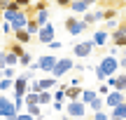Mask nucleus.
I'll list each match as a JSON object with an SVG mask.
<instances>
[{
    "label": "nucleus",
    "mask_w": 126,
    "mask_h": 120,
    "mask_svg": "<svg viewBox=\"0 0 126 120\" xmlns=\"http://www.w3.org/2000/svg\"><path fill=\"white\" fill-rule=\"evenodd\" d=\"M124 116H126V106H124V104H119V106L114 108V120H119V118H124Z\"/></svg>",
    "instance_id": "obj_15"
},
{
    "label": "nucleus",
    "mask_w": 126,
    "mask_h": 120,
    "mask_svg": "<svg viewBox=\"0 0 126 120\" xmlns=\"http://www.w3.org/2000/svg\"><path fill=\"white\" fill-rule=\"evenodd\" d=\"M72 66V61L70 59H61V61H56V66H54V75H63L68 68Z\"/></svg>",
    "instance_id": "obj_5"
},
{
    "label": "nucleus",
    "mask_w": 126,
    "mask_h": 120,
    "mask_svg": "<svg viewBox=\"0 0 126 120\" xmlns=\"http://www.w3.org/2000/svg\"><path fill=\"white\" fill-rule=\"evenodd\" d=\"M122 66H124V68H126V57H124V59H122Z\"/></svg>",
    "instance_id": "obj_25"
},
{
    "label": "nucleus",
    "mask_w": 126,
    "mask_h": 120,
    "mask_svg": "<svg viewBox=\"0 0 126 120\" xmlns=\"http://www.w3.org/2000/svg\"><path fill=\"white\" fill-rule=\"evenodd\" d=\"M56 61H59V59H54V57H42V59H40V68H45V71H54Z\"/></svg>",
    "instance_id": "obj_7"
},
{
    "label": "nucleus",
    "mask_w": 126,
    "mask_h": 120,
    "mask_svg": "<svg viewBox=\"0 0 126 120\" xmlns=\"http://www.w3.org/2000/svg\"><path fill=\"white\" fill-rule=\"evenodd\" d=\"M12 2L16 5L19 9H21V7H28V5H31V0H12Z\"/></svg>",
    "instance_id": "obj_17"
},
{
    "label": "nucleus",
    "mask_w": 126,
    "mask_h": 120,
    "mask_svg": "<svg viewBox=\"0 0 126 120\" xmlns=\"http://www.w3.org/2000/svg\"><path fill=\"white\" fill-rule=\"evenodd\" d=\"M68 113H70V116H75V118H79L82 113H84V106H82V104H77V101H70V106H68Z\"/></svg>",
    "instance_id": "obj_8"
},
{
    "label": "nucleus",
    "mask_w": 126,
    "mask_h": 120,
    "mask_svg": "<svg viewBox=\"0 0 126 120\" xmlns=\"http://www.w3.org/2000/svg\"><path fill=\"white\" fill-rule=\"evenodd\" d=\"M84 26H86L84 21H75V19H68V21H65L68 33H82V31H84Z\"/></svg>",
    "instance_id": "obj_3"
},
{
    "label": "nucleus",
    "mask_w": 126,
    "mask_h": 120,
    "mask_svg": "<svg viewBox=\"0 0 126 120\" xmlns=\"http://www.w3.org/2000/svg\"><path fill=\"white\" fill-rule=\"evenodd\" d=\"M26 83H28V80L23 78V75L16 80V83H14V92H16V104H21V97L26 94Z\"/></svg>",
    "instance_id": "obj_2"
},
{
    "label": "nucleus",
    "mask_w": 126,
    "mask_h": 120,
    "mask_svg": "<svg viewBox=\"0 0 126 120\" xmlns=\"http://www.w3.org/2000/svg\"><path fill=\"white\" fill-rule=\"evenodd\" d=\"M16 120H33L31 116H16Z\"/></svg>",
    "instance_id": "obj_23"
},
{
    "label": "nucleus",
    "mask_w": 126,
    "mask_h": 120,
    "mask_svg": "<svg viewBox=\"0 0 126 120\" xmlns=\"http://www.w3.org/2000/svg\"><path fill=\"white\" fill-rule=\"evenodd\" d=\"M105 40H108V33H105V31H100V33H96V38H94V42H96V45H103Z\"/></svg>",
    "instance_id": "obj_16"
},
{
    "label": "nucleus",
    "mask_w": 126,
    "mask_h": 120,
    "mask_svg": "<svg viewBox=\"0 0 126 120\" xmlns=\"http://www.w3.org/2000/svg\"><path fill=\"white\" fill-rule=\"evenodd\" d=\"M9 85H12V80H9V78H5V80H0V90H7Z\"/></svg>",
    "instance_id": "obj_19"
},
{
    "label": "nucleus",
    "mask_w": 126,
    "mask_h": 120,
    "mask_svg": "<svg viewBox=\"0 0 126 120\" xmlns=\"http://www.w3.org/2000/svg\"><path fill=\"white\" fill-rule=\"evenodd\" d=\"M9 52H12V54L16 57V59H19V57H23V54H26V52H23V47H21V42H14V45L9 47Z\"/></svg>",
    "instance_id": "obj_13"
},
{
    "label": "nucleus",
    "mask_w": 126,
    "mask_h": 120,
    "mask_svg": "<svg viewBox=\"0 0 126 120\" xmlns=\"http://www.w3.org/2000/svg\"><path fill=\"white\" fill-rule=\"evenodd\" d=\"M37 33H40V40L42 42H51V38H54V28H51V26H42Z\"/></svg>",
    "instance_id": "obj_6"
},
{
    "label": "nucleus",
    "mask_w": 126,
    "mask_h": 120,
    "mask_svg": "<svg viewBox=\"0 0 126 120\" xmlns=\"http://www.w3.org/2000/svg\"><path fill=\"white\" fill-rule=\"evenodd\" d=\"M68 97H70V99H77V97H79V90H77V87H68Z\"/></svg>",
    "instance_id": "obj_18"
},
{
    "label": "nucleus",
    "mask_w": 126,
    "mask_h": 120,
    "mask_svg": "<svg viewBox=\"0 0 126 120\" xmlns=\"http://www.w3.org/2000/svg\"><path fill=\"white\" fill-rule=\"evenodd\" d=\"M14 38H16V42H21V45H26V42L31 40V33H28L26 28H21V31H14Z\"/></svg>",
    "instance_id": "obj_9"
},
{
    "label": "nucleus",
    "mask_w": 126,
    "mask_h": 120,
    "mask_svg": "<svg viewBox=\"0 0 126 120\" xmlns=\"http://www.w3.org/2000/svg\"><path fill=\"white\" fill-rule=\"evenodd\" d=\"M114 66H117V64H114V59H110V57H108V59H103V64H100V71H98V75L103 78L105 73H112V71H114Z\"/></svg>",
    "instance_id": "obj_4"
},
{
    "label": "nucleus",
    "mask_w": 126,
    "mask_h": 120,
    "mask_svg": "<svg viewBox=\"0 0 126 120\" xmlns=\"http://www.w3.org/2000/svg\"><path fill=\"white\" fill-rule=\"evenodd\" d=\"M26 31L31 33V35H33V33H37V31H40V26H37V21H35V19H31V21H26Z\"/></svg>",
    "instance_id": "obj_14"
},
{
    "label": "nucleus",
    "mask_w": 126,
    "mask_h": 120,
    "mask_svg": "<svg viewBox=\"0 0 126 120\" xmlns=\"http://www.w3.org/2000/svg\"><path fill=\"white\" fill-rule=\"evenodd\" d=\"M91 52V42H79V45L75 47V54L77 57H86Z\"/></svg>",
    "instance_id": "obj_10"
},
{
    "label": "nucleus",
    "mask_w": 126,
    "mask_h": 120,
    "mask_svg": "<svg viewBox=\"0 0 126 120\" xmlns=\"http://www.w3.org/2000/svg\"><path fill=\"white\" fill-rule=\"evenodd\" d=\"M96 120H108V118H105V113H96Z\"/></svg>",
    "instance_id": "obj_22"
},
{
    "label": "nucleus",
    "mask_w": 126,
    "mask_h": 120,
    "mask_svg": "<svg viewBox=\"0 0 126 120\" xmlns=\"http://www.w3.org/2000/svg\"><path fill=\"white\" fill-rule=\"evenodd\" d=\"M59 5H63V7H65V5H68V0H59Z\"/></svg>",
    "instance_id": "obj_24"
},
{
    "label": "nucleus",
    "mask_w": 126,
    "mask_h": 120,
    "mask_svg": "<svg viewBox=\"0 0 126 120\" xmlns=\"http://www.w3.org/2000/svg\"><path fill=\"white\" fill-rule=\"evenodd\" d=\"M0 116H5V118H9V120H16V111H14L12 101L5 99V97H0Z\"/></svg>",
    "instance_id": "obj_1"
},
{
    "label": "nucleus",
    "mask_w": 126,
    "mask_h": 120,
    "mask_svg": "<svg viewBox=\"0 0 126 120\" xmlns=\"http://www.w3.org/2000/svg\"><path fill=\"white\" fill-rule=\"evenodd\" d=\"M82 97H84V101H94V99H96V94H94V92H84Z\"/></svg>",
    "instance_id": "obj_20"
},
{
    "label": "nucleus",
    "mask_w": 126,
    "mask_h": 120,
    "mask_svg": "<svg viewBox=\"0 0 126 120\" xmlns=\"http://www.w3.org/2000/svg\"><path fill=\"white\" fill-rule=\"evenodd\" d=\"M112 40H114V45H119V47H122V45H126V33L117 28V31H114V35H112Z\"/></svg>",
    "instance_id": "obj_11"
},
{
    "label": "nucleus",
    "mask_w": 126,
    "mask_h": 120,
    "mask_svg": "<svg viewBox=\"0 0 126 120\" xmlns=\"http://www.w3.org/2000/svg\"><path fill=\"white\" fill-rule=\"evenodd\" d=\"M108 104L117 108L119 104H122V92H114V94H110V97H108Z\"/></svg>",
    "instance_id": "obj_12"
},
{
    "label": "nucleus",
    "mask_w": 126,
    "mask_h": 120,
    "mask_svg": "<svg viewBox=\"0 0 126 120\" xmlns=\"http://www.w3.org/2000/svg\"><path fill=\"white\" fill-rule=\"evenodd\" d=\"M12 2V0H0V12H5V9H7V5Z\"/></svg>",
    "instance_id": "obj_21"
}]
</instances>
